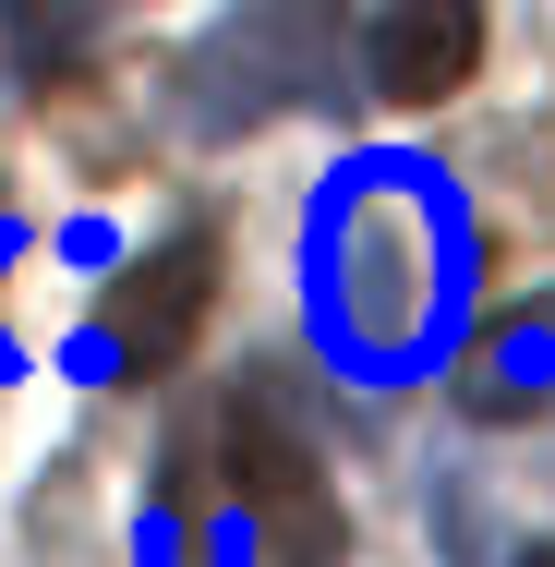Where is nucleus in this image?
Instances as JSON below:
<instances>
[{
	"instance_id": "obj_1",
	"label": "nucleus",
	"mask_w": 555,
	"mask_h": 567,
	"mask_svg": "<svg viewBox=\"0 0 555 567\" xmlns=\"http://www.w3.org/2000/svg\"><path fill=\"white\" fill-rule=\"evenodd\" d=\"M302 278H315V327H327V350L350 374H411L459 327L471 218H459V194L423 157H350L315 194Z\"/></svg>"
},
{
	"instance_id": "obj_2",
	"label": "nucleus",
	"mask_w": 555,
	"mask_h": 567,
	"mask_svg": "<svg viewBox=\"0 0 555 567\" xmlns=\"http://www.w3.org/2000/svg\"><path fill=\"white\" fill-rule=\"evenodd\" d=\"M338 61H350L338 12L254 0V12H229V24H206L182 49V121L194 133H241V121H278V110H327Z\"/></svg>"
},
{
	"instance_id": "obj_3",
	"label": "nucleus",
	"mask_w": 555,
	"mask_h": 567,
	"mask_svg": "<svg viewBox=\"0 0 555 567\" xmlns=\"http://www.w3.org/2000/svg\"><path fill=\"white\" fill-rule=\"evenodd\" d=\"M290 374H254L241 386V411H229V483H241V507L266 519V544L290 567L327 556V471L302 447V423H290V399H278Z\"/></svg>"
},
{
	"instance_id": "obj_4",
	"label": "nucleus",
	"mask_w": 555,
	"mask_h": 567,
	"mask_svg": "<svg viewBox=\"0 0 555 567\" xmlns=\"http://www.w3.org/2000/svg\"><path fill=\"white\" fill-rule=\"evenodd\" d=\"M206 302H218V241H206V229H182V241H157V254L121 278V302H110V350H133V362H169V350L206 327Z\"/></svg>"
},
{
	"instance_id": "obj_5",
	"label": "nucleus",
	"mask_w": 555,
	"mask_h": 567,
	"mask_svg": "<svg viewBox=\"0 0 555 567\" xmlns=\"http://www.w3.org/2000/svg\"><path fill=\"white\" fill-rule=\"evenodd\" d=\"M471 61H483V24H471L459 0H399V12L362 24V73H374L387 97H446Z\"/></svg>"
},
{
	"instance_id": "obj_6",
	"label": "nucleus",
	"mask_w": 555,
	"mask_h": 567,
	"mask_svg": "<svg viewBox=\"0 0 555 567\" xmlns=\"http://www.w3.org/2000/svg\"><path fill=\"white\" fill-rule=\"evenodd\" d=\"M544 399H555V315H507L495 339L459 362V411L471 423H520Z\"/></svg>"
},
{
	"instance_id": "obj_7",
	"label": "nucleus",
	"mask_w": 555,
	"mask_h": 567,
	"mask_svg": "<svg viewBox=\"0 0 555 567\" xmlns=\"http://www.w3.org/2000/svg\"><path fill=\"white\" fill-rule=\"evenodd\" d=\"M133 567H194V532H182L169 507H145V532H133Z\"/></svg>"
},
{
	"instance_id": "obj_8",
	"label": "nucleus",
	"mask_w": 555,
	"mask_h": 567,
	"mask_svg": "<svg viewBox=\"0 0 555 567\" xmlns=\"http://www.w3.org/2000/svg\"><path fill=\"white\" fill-rule=\"evenodd\" d=\"M194 567H254V556H241V519H229V532H206V556H194Z\"/></svg>"
},
{
	"instance_id": "obj_9",
	"label": "nucleus",
	"mask_w": 555,
	"mask_h": 567,
	"mask_svg": "<svg viewBox=\"0 0 555 567\" xmlns=\"http://www.w3.org/2000/svg\"><path fill=\"white\" fill-rule=\"evenodd\" d=\"M532 567H555V544H532Z\"/></svg>"
}]
</instances>
